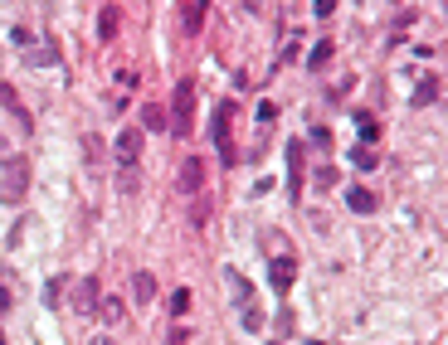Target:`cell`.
<instances>
[{
  "mask_svg": "<svg viewBox=\"0 0 448 345\" xmlns=\"http://www.w3.org/2000/svg\"><path fill=\"white\" fill-rule=\"evenodd\" d=\"M166 127H171L176 136H190V127H195V78H181V83H176V102H171Z\"/></svg>",
  "mask_w": 448,
  "mask_h": 345,
  "instance_id": "obj_1",
  "label": "cell"
},
{
  "mask_svg": "<svg viewBox=\"0 0 448 345\" xmlns=\"http://www.w3.org/2000/svg\"><path fill=\"white\" fill-rule=\"evenodd\" d=\"M25 190H30V160H25V156H10V160H5V180H0V195L20 200Z\"/></svg>",
  "mask_w": 448,
  "mask_h": 345,
  "instance_id": "obj_2",
  "label": "cell"
},
{
  "mask_svg": "<svg viewBox=\"0 0 448 345\" xmlns=\"http://www.w3.org/2000/svg\"><path fill=\"white\" fill-rule=\"evenodd\" d=\"M176 190H181V195H200V190H205V160H200V156H186V160H181Z\"/></svg>",
  "mask_w": 448,
  "mask_h": 345,
  "instance_id": "obj_3",
  "label": "cell"
},
{
  "mask_svg": "<svg viewBox=\"0 0 448 345\" xmlns=\"http://www.w3.org/2000/svg\"><path fill=\"white\" fill-rule=\"evenodd\" d=\"M229 132H234V102H219V107H214V127H210V136H214V146H219L224 156H229V146H234Z\"/></svg>",
  "mask_w": 448,
  "mask_h": 345,
  "instance_id": "obj_4",
  "label": "cell"
},
{
  "mask_svg": "<svg viewBox=\"0 0 448 345\" xmlns=\"http://www.w3.org/2000/svg\"><path fill=\"white\" fill-rule=\"evenodd\" d=\"M137 156H142V132L127 127V132L117 136V165H137Z\"/></svg>",
  "mask_w": 448,
  "mask_h": 345,
  "instance_id": "obj_5",
  "label": "cell"
},
{
  "mask_svg": "<svg viewBox=\"0 0 448 345\" xmlns=\"http://www.w3.org/2000/svg\"><path fill=\"white\" fill-rule=\"evenodd\" d=\"M74 307H78V311H98V277H83V282L74 287Z\"/></svg>",
  "mask_w": 448,
  "mask_h": 345,
  "instance_id": "obj_6",
  "label": "cell"
},
{
  "mask_svg": "<svg viewBox=\"0 0 448 345\" xmlns=\"http://www.w3.org/2000/svg\"><path fill=\"white\" fill-rule=\"evenodd\" d=\"M117 25H122L117 5H102V15H98V39H102V44H112V39H117Z\"/></svg>",
  "mask_w": 448,
  "mask_h": 345,
  "instance_id": "obj_7",
  "label": "cell"
},
{
  "mask_svg": "<svg viewBox=\"0 0 448 345\" xmlns=\"http://www.w3.org/2000/svg\"><path fill=\"white\" fill-rule=\"evenodd\" d=\"M205 10H210V0H186V34L205 29Z\"/></svg>",
  "mask_w": 448,
  "mask_h": 345,
  "instance_id": "obj_8",
  "label": "cell"
},
{
  "mask_svg": "<svg viewBox=\"0 0 448 345\" xmlns=\"http://www.w3.org/2000/svg\"><path fill=\"white\" fill-rule=\"evenodd\" d=\"M293 277H298V263H293V258H278V263H273V287H278V292H288Z\"/></svg>",
  "mask_w": 448,
  "mask_h": 345,
  "instance_id": "obj_9",
  "label": "cell"
},
{
  "mask_svg": "<svg viewBox=\"0 0 448 345\" xmlns=\"http://www.w3.org/2000/svg\"><path fill=\"white\" fill-rule=\"evenodd\" d=\"M434 97H438V78H434V73H424V78H419V88H414V97H410V107H429Z\"/></svg>",
  "mask_w": 448,
  "mask_h": 345,
  "instance_id": "obj_10",
  "label": "cell"
},
{
  "mask_svg": "<svg viewBox=\"0 0 448 345\" xmlns=\"http://www.w3.org/2000/svg\"><path fill=\"white\" fill-rule=\"evenodd\" d=\"M0 102H5L15 117H20V132H30V112H25V102L15 97V88H10V83H0Z\"/></svg>",
  "mask_w": 448,
  "mask_h": 345,
  "instance_id": "obj_11",
  "label": "cell"
},
{
  "mask_svg": "<svg viewBox=\"0 0 448 345\" xmlns=\"http://www.w3.org/2000/svg\"><path fill=\"white\" fill-rule=\"evenodd\" d=\"M132 297H137V307H146V302L156 297V277H151V272H137V277H132Z\"/></svg>",
  "mask_w": 448,
  "mask_h": 345,
  "instance_id": "obj_12",
  "label": "cell"
},
{
  "mask_svg": "<svg viewBox=\"0 0 448 345\" xmlns=\"http://www.w3.org/2000/svg\"><path fill=\"white\" fill-rule=\"evenodd\" d=\"M224 282H229V292H234V302H239V307L249 311V307H254V297H249V282H244V277H239L234 267H229V272H224Z\"/></svg>",
  "mask_w": 448,
  "mask_h": 345,
  "instance_id": "obj_13",
  "label": "cell"
},
{
  "mask_svg": "<svg viewBox=\"0 0 448 345\" xmlns=\"http://www.w3.org/2000/svg\"><path fill=\"white\" fill-rule=\"evenodd\" d=\"M346 204H351V214H370L380 200H375L370 190H346Z\"/></svg>",
  "mask_w": 448,
  "mask_h": 345,
  "instance_id": "obj_14",
  "label": "cell"
},
{
  "mask_svg": "<svg viewBox=\"0 0 448 345\" xmlns=\"http://www.w3.org/2000/svg\"><path fill=\"white\" fill-rule=\"evenodd\" d=\"M326 64H331V39H322V44L307 53V69H326Z\"/></svg>",
  "mask_w": 448,
  "mask_h": 345,
  "instance_id": "obj_15",
  "label": "cell"
},
{
  "mask_svg": "<svg viewBox=\"0 0 448 345\" xmlns=\"http://www.w3.org/2000/svg\"><path fill=\"white\" fill-rule=\"evenodd\" d=\"M142 122H146L151 132H161V127H166V107H142Z\"/></svg>",
  "mask_w": 448,
  "mask_h": 345,
  "instance_id": "obj_16",
  "label": "cell"
},
{
  "mask_svg": "<svg viewBox=\"0 0 448 345\" xmlns=\"http://www.w3.org/2000/svg\"><path fill=\"white\" fill-rule=\"evenodd\" d=\"M171 311H176V316L190 311V287H176V292H171Z\"/></svg>",
  "mask_w": 448,
  "mask_h": 345,
  "instance_id": "obj_17",
  "label": "cell"
},
{
  "mask_svg": "<svg viewBox=\"0 0 448 345\" xmlns=\"http://www.w3.org/2000/svg\"><path fill=\"white\" fill-rule=\"evenodd\" d=\"M122 316H127V307H122V302H112V297L102 302V321H122Z\"/></svg>",
  "mask_w": 448,
  "mask_h": 345,
  "instance_id": "obj_18",
  "label": "cell"
},
{
  "mask_svg": "<svg viewBox=\"0 0 448 345\" xmlns=\"http://www.w3.org/2000/svg\"><path fill=\"white\" fill-rule=\"evenodd\" d=\"M117 185H122V190H127V195H132V190H137V165H122V176H117Z\"/></svg>",
  "mask_w": 448,
  "mask_h": 345,
  "instance_id": "obj_19",
  "label": "cell"
},
{
  "mask_svg": "<svg viewBox=\"0 0 448 345\" xmlns=\"http://www.w3.org/2000/svg\"><path fill=\"white\" fill-rule=\"evenodd\" d=\"M317 185H322V190L336 185V165H322V170H317Z\"/></svg>",
  "mask_w": 448,
  "mask_h": 345,
  "instance_id": "obj_20",
  "label": "cell"
},
{
  "mask_svg": "<svg viewBox=\"0 0 448 345\" xmlns=\"http://www.w3.org/2000/svg\"><path fill=\"white\" fill-rule=\"evenodd\" d=\"M356 122H361V136H366V141H375V132H380V127H375V117H366V112H361Z\"/></svg>",
  "mask_w": 448,
  "mask_h": 345,
  "instance_id": "obj_21",
  "label": "cell"
},
{
  "mask_svg": "<svg viewBox=\"0 0 448 345\" xmlns=\"http://www.w3.org/2000/svg\"><path fill=\"white\" fill-rule=\"evenodd\" d=\"M351 160H356V165H361V170H375V160H380V156H375V151H356V156H351Z\"/></svg>",
  "mask_w": 448,
  "mask_h": 345,
  "instance_id": "obj_22",
  "label": "cell"
},
{
  "mask_svg": "<svg viewBox=\"0 0 448 345\" xmlns=\"http://www.w3.org/2000/svg\"><path fill=\"white\" fill-rule=\"evenodd\" d=\"M5 311H10V287L0 282V316H5Z\"/></svg>",
  "mask_w": 448,
  "mask_h": 345,
  "instance_id": "obj_23",
  "label": "cell"
},
{
  "mask_svg": "<svg viewBox=\"0 0 448 345\" xmlns=\"http://www.w3.org/2000/svg\"><path fill=\"white\" fill-rule=\"evenodd\" d=\"M336 10V0H317V15H331Z\"/></svg>",
  "mask_w": 448,
  "mask_h": 345,
  "instance_id": "obj_24",
  "label": "cell"
},
{
  "mask_svg": "<svg viewBox=\"0 0 448 345\" xmlns=\"http://www.w3.org/2000/svg\"><path fill=\"white\" fill-rule=\"evenodd\" d=\"M88 345H117V340H112V335H93Z\"/></svg>",
  "mask_w": 448,
  "mask_h": 345,
  "instance_id": "obj_25",
  "label": "cell"
},
{
  "mask_svg": "<svg viewBox=\"0 0 448 345\" xmlns=\"http://www.w3.org/2000/svg\"><path fill=\"white\" fill-rule=\"evenodd\" d=\"M0 151H5V136H0Z\"/></svg>",
  "mask_w": 448,
  "mask_h": 345,
  "instance_id": "obj_26",
  "label": "cell"
},
{
  "mask_svg": "<svg viewBox=\"0 0 448 345\" xmlns=\"http://www.w3.org/2000/svg\"><path fill=\"white\" fill-rule=\"evenodd\" d=\"M307 345H322V340H307Z\"/></svg>",
  "mask_w": 448,
  "mask_h": 345,
  "instance_id": "obj_27",
  "label": "cell"
},
{
  "mask_svg": "<svg viewBox=\"0 0 448 345\" xmlns=\"http://www.w3.org/2000/svg\"><path fill=\"white\" fill-rule=\"evenodd\" d=\"M0 345H5V335H0Z\"/></svg>",
  "mask_w": 448,
  "mask_h": 345,
  "instance_id": "obj_28",
  "label": "cell"
}]
</instances>
